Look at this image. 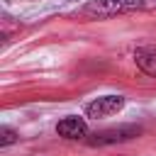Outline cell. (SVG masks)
Here are the masks:
<instances>
[{
  "mask_svg": "<svg viewBox=\"0 0 156 156\" xmlns=\"http://www.w3.org/2000/svg\"><path fill=\"white\" fill-rule=\"evenodd\" d=\"M144 0H90L83 7V15L88 17H115V15H127L144 10Z\"/></svg>",
  "mask_w": 156,
  "mask_h": 156,
  "instance_id": "cell-1",
  "label": "cell"
},
{
  "mask_svg": "<svg viewBox=\"0 0 156 156\" xmlns=\"http://www.w3.org/2000/svg\"><path fill=\"white\" fill-rule=\"evenodd\" d=\"M141 134V127L139 124H119V127H110V129H102V132H95L93 136H88L85 141L90 146H110V144H122V141H129L134 136Z\"/></svg>",
  "mask_w": 156,
  "mask_h": 156,
  "instance_id": "cell-2",
  "label": "cell"
},
{
  "mask_svg": "<svg viewBox=\"0 0 156 156\" xmlns=\"http://www.w3.org/2000/svg\"><path fill=\"white\" fill-rule=\"evenodd\" d=\"M122 107H124L122 95H100V98H95L93 102L85 105V115L93 117V119H100V117H110V115L119 112Z\"/></svg>",
  "mask_w": 156,
  "mask_h": 156,
  "instance_id": "cell-3",
  "label": "cell"
},
{
  "mask_svg": "<svg viewBox=\"0 0 156 156\" xmlns=\"http://www.w3.org/2000/svg\"><path fill=\"white\" fill-rule=\"evenodd\" d=\"M56 134L63 136V139H88V124L83 117H63L58 124H56Z\"/></svg>",
  "mask_w": 156,
  "mask_h": 156,
  "instance_id": "cell-4",
  "label": "cell"
},
{
  "mask_svg": "<svg viewBox=\"0 0 156 156\" xmlns=\"http://www.w3.org/2000/svg\"><path fill=\"white\" fill-rule=\"evenodd\" d=\"M134 61H136V66L146 76L156 78V46H141V49H136L134 51Z\"/></svg>",
  "mask_w": 156,
  "mask_h": 156,
  "instance_id": "cell-5",
  "label": "cell"
},
{
  "mask_svg": "<svg viewBox=\"0 0 156 156\" xmlns=\"http://www.w3.org/2000/svg\"><path fill=\"white\" fill-rule=\"evenodd\" d=\"M17 139H20V134H17L15 129H10V127H0V149L15 144Z\"/></svg>",
  "mask_w": 156,
  "mask_h": 156,
  "instance_id": "cell-6",
  "label": "cell"
}]
</instances>
